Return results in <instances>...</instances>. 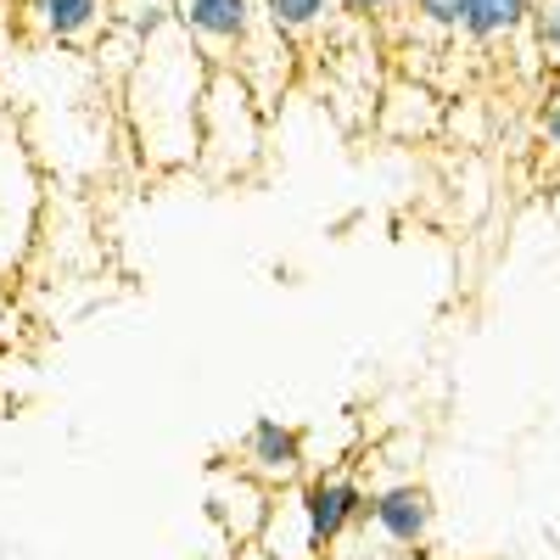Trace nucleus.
<instances>
[{"mask_svg":"<svg viewBox=\"0 0 560 560\" xmlns=\"http://www.w3.org/2000/svg\"><path fill=\"white\" fill-rule=\"evenodd\" d=\"M208 79H213V62L185 28H163L158 39L140 45L135 68L118 84V102H124L135 158L147 174L197 168Z\"/></svg>","mask_w":560,"mask_h":560,"instance_id":"1","label":"nucleus"},{"mask_svg":"<svg viewBox=\"0 0 560 560\" xmlns=\"http://www.w3.org/2000/svg\"><path fill=\"white\" fill-rule=\"evenodd\" d=\"M264 163V102L236 68H213L202 102V147L197 168L208 179H247Z\"/></svg>","mask_w":560,"mask_h":560,"instance_id":"2","label":"nucleus"},{"mask_svg":"<svg viewBox=\"0 0 560 560\" xmlns=\"http://www.w3.org/2000/svg\"><path fill=\"white\" fill-rule=\"evenodd\" d=\"M45 219V174L28 152V135L12 113H0V247L12 258V275L28 264L34 236Z\"/></svg>","mask_w":560,"mask_h":560,"instance_id":"3","label":"nucleus"},{"mask_svg":"<svg viewBox=\"0 0 560 560\" xmlns=\"http://www.w3.org/2000/svg\"><path fill=\"white\" fill-rule=\"evenodd\" d=\"M303 504L319 549H337L342 538H353L359 527H370V488L353 465H325V471L303 477Z\"/></svg>","mask_w":560,"mask_h":560,"instance_id":"4","label":"nucleus"},{"mask_svg":"<svg viewBox=\"0 0 560 560\" xmlns=\"http://www.w3.org/2000/svg\"><path fill=\"white\" fill-rule=\"evenodd\" d=\"M18 28L51 51H84L113 28V0H18Z\"/></svg>","mask_w":560,"mask_h":560,"instance_id":"5","label":"nucleus"},{"mask_svg":"<svg viewBox=\"0 0 560 560\" xmlns=\"http://www.w3.org/2000/svg\"><path fill=\"white\" fill-rule=\"evenodd\" d=\"M174 28H185L213 68H230L258 28V0H174Z\"/></svg>","mask_w":560,"mask_h":560,"instance_id":"6","label":"nucleus"},{"mask_svg":"<svg viewBox=\"0 0 560 560\" xmlns=\"http://www.w3.org/2000/svg\"><path fill=\"white\" fill-rule=\"evenodd\" d=\"M236 454H242L236 465H242L247 477H258L264 488H298V482L308 477L303 432L292 427V420H280V415H258Z\"/></svg>","mask_w":560,"mask_h":560,"instance_id":"7","label":"nucleus"},{"mask_svg":"<svg viewBox=\"0 0 560 560\" xmlns=\"http://www.w3.org/2000/svg\"><path fill=\"white\" fill-rule=\"evenodd\" d=\"M370 527L382 533V544L415 555L420 544L432 538V527H438V504H432L427 482H415V477L382 482L376 493H370Z\"/></svg>","mask_w":560,"mask_h":560,"instance_id":"8","label":"nucleus"},{"mask_svg":"<svg viewBox=\"0 0 560 560\" xmlns=\"http://www.w3.org/2000/svg\"><path fill=\"white\" fill-rule=\"evenodd\" d=\"M269 499H275V488H264L258 477H247L236 465V471H213V482H208V516L219 522V533L230 544H253L264 516H269Z\"/></svg>","mask_w":560,"mask_h":560,"instance_id":"9","label":"nucleus"},{"mask_svg":"<svg viewBox=\"0 0 560 560\" xmlns=\"http://www.w3.org/2000/svg\"><path fill=\"white\" fill-rule=\"evenodd\" d=\"M376 124H382V135H393V140H432V135L443 129V102H438L432 84L393 79V84L382 90Z\"/></svg>","mask_w":560,"mask_h":560,"instance_id":"10","label":"nucleus"},{"mask_svg":"<svg viewBox=\"0 0 560 560\" xmlns=\"http://www.w3.org/2000/svg\"><path fill=\"white\" fill-rule=\"evenodd\" d=\"M258 544L275 560H325V549L314 538V522H308V504H303V482L298 488H275L269 516L258 527Z\"/></svg>","mask_w":560,"mask_h":560,"instance_id":"11","label":"nucleus"},{"mask_svg":"<svg viewBox=\"0 0 560 560\" xmlns=\"http://www.w3.org/2000/svg\"><path fill=\"white\" fill-rule=\"evenodd\" d=\"M533 18H538V0H465L459 34L471 45H504L522 28H533Z\"/></svg>","mask_w":560,"mask_h":560,"instance_id":"12","label":"nucleus"},{"mask_svg":"<svg viewBox=\"0 0 560 560\" xmlns=\"http://www.w3.org/2000/svg\"><path fill=\"white\" fill-rule=\"evenodd\" d=\"M258 18L292 45H308L319 34H331L342 18V0H258Z\"/></svg>","mask_w":560,"mask_h":560,"instance_id":"13","label":"nucleus"},{"mask_svg":"<svg viewBox=\"0 0 560 560\" xmlns=\"http://www.w3.org/2000/svg\"><path fill=\"white\" fill-rule=\"evenodd\" d=\"M459 18H465V0H415V23L432 34H459Z\"/></svg>","mask_w":560,"mask_h":560,"instance_id":"14","label":"nucleus"},{"mask_svg":"<svg viewBox=\"0 0 560 560\" xmlns=\"http://www.w3.org/2000/svg\"><path fill=\"white\" fill-rule=\"evenodd\" d=\"M404 7H415V0H342V18H353V23H387Z\"/></svg>","mask_w":560,"mask_h":560,"instance_id":"15","label":"nucleus"},{"mask_svg":"<svg viewBox=\"0 0 560 560\" xmlns=\"http://www.w3.org/2000/svg\"><path fill=\"white\" fill-rule=\"evenodd\" d=\"M538 147L560 163V90L544 96V107H538Z\"/></svg>","mask_w":560,"mask_h":560,"instance_id":"16","label":"nucleus"},{"mask_svg":"<svg viewBox=\"0 0 560 560\" xmlns=\"http://www.w3.org/2000/svg\"><path fill=\"white\" fill-rule=\"evenodd\" d=\"M533 34H538V45H544V51H555V57H560V0H544V7H538V18H533Z\"/></svg>","mask_w":560,"mask_h":560,"instance_id":"17","label":"nucleus"},{"mask_svg":"<svg viewBox=\"0 0 560 560\" xmlns=\"http://www.w3.org/2000/svg\"><path fill=\"white\" fill-rule=\"evenodd\" d=\"M236 560H275V555H269V549L253 538V544H236Z\"/></svg>","mask_w":560,"mask_h":560,"instance_id":"18","label":"nucleus"},{"mask_svg":"<svg viewBox=\"0 0 560 560\" xmlns=\"http://www.w3.org/2000/svg\"><path fill=\"white\" fill-rule=\"evenodd\" d=\"M7 325H12V298H7V287H0V337H7Z\"/></svg>","mask_w":560,"mask_h":560,"instance_id":"19","label":"nucleus"},{"mask_svg":"<svg viewBox=\"0 0 560 560\" xmlns=\"http://www.w3.org/2000/svg\"><path fill=\"white\" fill-rule=\"evenodd\" d=\"M12 280V258H7V247H0V287Z\"/></svg>","mask_w":560,"mask_h":560,"instance_id":"20","label":"nucleus"},{"mask_svg":"<svg viewBox=\"0 0 560 560\" xmlns=\"http://www.w3.org/2000/svg\"><path fill=\"white\" fill-rule=\"evenodd\" d=\"M555 79H560V57H555Z\"/></svg>","mask_w":560,"mask_h":560,"instance_id":"21","label":"nucleus"}]
</instances>
